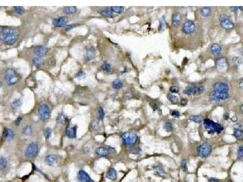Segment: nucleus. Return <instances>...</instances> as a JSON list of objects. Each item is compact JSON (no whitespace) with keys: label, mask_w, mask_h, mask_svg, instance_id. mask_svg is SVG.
Masks as SVG:
<instances>
[{"label":"nucleus","mask_w":243,"mask_h":182,"mask_svg":"<svg viewBox=\"0 0 243 182\" xmlns=\"http://www.w3.org/2000/svg\"><path fill=\"white\" fill-rule=\"evenodd\" d=\"M167 98L168 99L169 101L173 103V104H177L179 102V98L177 96L173 95L171 93H168L167 95Z\"/></svg>","instance_id":"obj_31"},{"label":"nucleus","mask_w":243,"mask_h":182,"mask_svg":"<svg viewBox=\"0 0 243 182\" xmlns=\"http://www.w3.org/2000/svg\"><path fill=\"white\" fill-rule=\"evenodd\" d=\"M205 91V87L203 86H197L195 84L188 86L183 91L184 93L187 95H200Z\"/></svg>","instance_id":"obj_5"},{"label":"nucleus","mask_w":243,"mask_h":182,"mask_svg":"<svg viewBox=\"0 0 243 182\" xmlns=\"http://www.w3.org/2000/svg\"><path fill=\"white\" fill-rule=\"evenodd\" d=\"M77 179L79 182H95L84 170H80L77 174Z\"/></svg>","instance_id":"obj_11"},{"label":"nucleus","mask_w":243,"mask_h":182,"mask_svg":"<svg viewBox=\"0 0 243 182\" xmlns=\"http://www.w3.org/2000/svg\"><path fill=\"white\" fill-rule=\"evenodd\" d=\"M86 73L84 72L80 71V72H79L76 75L75 77L79 79V80H82V79H84V78H86Z\"/></svg>","instance_id":"obj_42"},{"label":"nucleus","mask_w":243,"mask_h":182,"mask_svg":"<svg viewBox=\"0 0 243 182\" xmlns=\"http://www.w3.org/2000/svg\"><path fill=\"white\" fill-rule=\"evenodd\" d=\"M189 119L190 120L193 121L197 123H200L202 122L204 120V118L202 115H191Z\"/></svg>","instance_id":"obj_24"},{"label":"nucleus","mask_w":243,"mask_h":182,"mask_svg":"<svg viewBox=\"0 0 243 182\" xmlns=\"http://www.w3.org/2000/svg\"><path fill=\"white\" fill-rule=\"evenodd\" d=\"M183 32L186 34H193L195 30V24L193 21L188 20L185 22L182 26Z\"/></svg>","instance_id":"obj_10"},{"label":"nucleus","mask_w":243,"mask_h":182,"mask_svg":"<svg viewBox=\"0 0 243 182\" xmlns=\"http://www.w3.org/2000/svg\"><path fill=\"white\" fill-rule=\"evenodd\" d=\"M22 119H23V118L21 117H19L18 118H17L16 119L15 121V124L16 126H19V125H20L21 122L22 121Z\"/></svg>","instance_id":"obj_51"},{"label":"nucleus","mask_w":243,"mask_h":182,"mask_svg":"<svg viewBox=\"0 0 243 182\" xmlns=\"http://www.w3.org/2000/svg\"><path fill=\"white\" fill-rule=\"evenodd\" d=\"M208 182H221V181H220V180H217V179H210L208 180Z\"/></svg>","instance_id":"obj_56"},{"label":"nucleus","mask_w":243,"mask_h":182,"mask_svg":"<svg viewBox=\"0 0 243 182\" xmlns=\"http://www.w3.org/2000/svg\"><path fill=\"white\" fill-rule=\"evenodd\" d=\"M21 102L20 100L19 99H16V100H14V102H12V106L14 108H17L21 105Z\"/></svg>","instance_id":"obj_43"},{"label":"nucleus","mask_w":243,"mask_h":182,"mask_svg":"<svg viewBox=\"0 0 243 182\" xmlns=\"http://www.w3.org/2000/svg\"><path fill=\"white\" fill-rule=\"evenodd\" d=\"M38 150H39V148H38V144L35 142H32L29 143L25 149V156L29 159L35 157L38 155Z\"/></svg>","instance_id":"obj_3"},{"label":"nucleus","mask_w":243,"mask_h":182,"mask_svg":"<svg viewBox=\"0 0 243 182\" xmlns=\"http://www.w3.org/2000/svg\"><path fill=\"white\" fill-rule=\"evenodd\" d=\"M170 91L172 93H177L179 92V88L176 86H171L170 88Z\"/></svg>","instance_id":"obj_50"},{"label":"nucleus","mask_w":243,"mask_h":182,"mask_svg":"<svg viewBox=\"0 0 243 182\" xmlns=\"http://www.w3.org/2000/svg\"><path fill=\"white\" fill-rule=\"evenodd\" d=\"M214 91L219 92H228L229 90V86L227 84L223 82H216L213 85Z\"/></svg>","instance_id":"obj_12"},{"label":"nucleus","mask_w":243,"mask_h":182,"mask_svg":"<svg viewBox=\"0 0 243 182\" xmlns=\"http://www.w3.org/2000/svg\"><path fill=\"white\" fill-rule=\"evenodd\" d=\"M50 111L47 104H43L38 108V115L42 121H46L50 117Z\"/></svg>","instance_id":"obj_9"},{"label":"nucleus","mask_w":243,"mask_h":182,"mask_svg":"<svg viewBox=\"0 0 243 182\" xmlns=\"http://www.w3.org/2000/svg\"><path fill=\"white\" fill-rule=\"evenodd\" d=\"M187 102H188V101H187V99H186V98H182V100H181V104L182 105H186L187 104Z\"/></svg>","instance_id":"obj_54"},{"label":"nucleus","mask_w":243,"mask_h":182,"mask_svg":"<svg viewBox=\"0 0 243 182\" xmlns=\"http://www.w3.org/2000/svg\"><path fill=\"white\" fill-rule=\"evenodd\" d=\"M90 148H89V147H88V146H86L85 148H84V152L86 154H88V153H89V152H90Z\"/></svg>","instance_id":"obj_55"},{"label":"nucleus","mask_w":243,"mask_h":182,"mask_svg":"<svg viewBox=\"0 0 243 182\" xmlns=\"http://www.w3.org/2000/svg\"><path fill=\"white\" fill-rule=\"evenodd\" d=\"M117 171L114 168H110L108 169L106 172V177L110 180H114L117 179Z\"/></svg>","instance_id":"obj_20"},{"label":"nucleus","mask_w":243,"mask_h":182,"mask_svg":"<svg viewBox=\"0 0 243 182\" xmlns=\"http://www.w3.org/2000/svg\"><path fill=\"white\" fill-rule=\"evenodd\" d=\"M181 166L183 169L184 171H187V161L186 160H183L181 163Z\"/></svg>","instance_id":"obj_48"},{"label":"nucleus","mask_w":243,"mask_h":182,"mask_svg":"<svg viewBox=\"0 0 243 182\" xmlns=\"http://www.w3.org/2000/svg\"><path fill=\"white\" fill-rule=\"evenodd\" d=\"M238 9V7H231V10L233 12H236Z\"/></svg>","instance_id":"obj_57"},{"label":"nucleus","mask_w":243,"mask_h":182,"mask_svg":"<svg viewBox=\"0 0 243 182\" xmlns=\"http://www.w3.org/2000/svg\"><path fill=\"white\" fill-rule=\"evenodd\" d=\"M64 12H65L66 14H74L77 12V8L76 7H74V6H72V7H65L64 8Z\"/></svg>","instance_id":"obj_33"},{"label":"nucleus","mask_w":243,"mask_h":182,"mask_svg":"<svg viewBox=\"0 0 243 182\" xmlns=\"http://www.w3.org/2000/svg\"><path fill=\"white\" fill-rule=\"evenodd\" d=\"M14 9L18 14H23L25 12V9L23 7H14Z\"/></svg>","instance_id":"obj_41"},{"label":"nucleus","mask_w":243,"mask_h":182,"mask_svg":"<svg viewBox=\"0 0 243 182\" xmlns=\"http://www.w3.org/2000/svg\"><path fill=\"white\" fill-rule=\"evenodd\" d=\"M232 121H233V122H236V121H237V117H236V116L233 117L232 118Z\"/></svg>","instance_id":"obj_59"},{"label":"nucleus","mask_w":243,"mask_h":182,"mask_svg":"<svg viewBox=\"0 0 243 182\" xmlns=\"http://www.w3.org/2000/svg\"><path fill=\"white\" fill-rule=\"evenodd\" d=\"M211 52L212 54L218 56L221 54V47L218 45V44H213L212 47H211Z\"/></svg>","instance_id":"obj_22"},{"label":"nucleus","mask_w":243,"mask_h":182,"mask_svg":"<svg viewBox=\"0 0 243 182\" xmlns=\"http://www.w3.org/2000/svg\"><path fill=\"white\" fill-rule=\"evenodd\" d=\"M100 14L102 15V16H109L111 15L112 14V10L110 8H105L104 9H103L102 10L100 11Z\"/></svg>","instance_id":"obj_35"},{"label":"nucleus","mask_w":243,"mask_h":182,"mask_svg":"<svg viewBox=\"0 0 243 182\" xmlns=\"http://www.w3.org/2000/svg\"><path fill=\"white\" fill-rule=\"evenodd\" d=\"M239 87H240V88H242V87H243V82H242V79H241L240 81L239 82Z\"/></svg>","instance_id":"obj_58"},{"label":"nucleus","mask_w":243,"mask_h":182,"mask_svg":"<svg viewBox=\"0 0 243 182\" xmlns=\"http://www.w3.org/2000/svg\"><path fill=\"white\" fill-rule=\"evenodd\" d=\"M101 68L104 71H105L108 73H110L113 71V69H112L111 65L109 63H108V62H107L106 61L103 62V64H102V65H101Z\"/></svg>","instance_id":"obj_29"},{"label":"nucleus","mask_w":243,"mask_h":182,"mask_svg":"<svg viewBox=\"0 0 243 182\" xmlns=\"http://www.w3.org/2000/svg\"><path fill=\"white\" fill-rule=\"evenodd\" d=\"M95 56V51L93 48L89 49L85 55V60L89 61L94 58Z\"/></svg>","instance_id":"obj_23"},{"label":"nucleus","mask_w":243,"mask_h":182,"mask_svg":"<svg viewBox=\"0 0 243 182\" xmlns=\"http://www.w3.org/2000/svg\"><path fill=\"white\" fill-rule=\"evenodd\" d=\"M68 23V18L66 16H60L55 18L53 20V24L55 27H61L65 26Z\"/></svg>","instance_id":"obj_14"},{"label":"nucleus","mask_w":243,"mask_h":182,"mask_svg":"<svg viewBox=\"0 0 243 182\" xmlns=\"http://www.w3.org/2000/svg\"><path fill=\"white\" fill-rule=\"evenodd\" d=\"M182 21V16L181 15L176 12V13L174 14L172 16V23L173 24L174 26H177L178 25H179Z\"/></svg>","instance_id":"obj_21"},{"label":"nucleus","mask_w":243,"mask_h":182,"mask_svg":"<svg viewBox=\"0 0 243 182\" xmlns=\"http://www.w3.org/2000/svg\"><path fill=\"white\" fill-rule=\"evenodd\" d=\"M113 87L115 89H120L123 87V83L119 80H114L113 82Z\"/></svg>","instance_id":"obj_30"},{"label":"nucleus","mask_w":243,"mask_h":182,"mask_svg":"<svg viewBox=\"0 0 243 182\" xmlns=\"http://www.w3.org/2000/svg\"><path fill=\"white\" fill-rule=\"evenodd\" d=\"M76 26H77V24H72L67 25V26H66V30H71V29L74 28Z\"/></svg>","instance_id":"obj_52"},{"label":"nucleus","mask_w":243,"mask_h":182,"mask_svg":"<svg viewBox=\"0 0 243 182\" xmlns=\"http://www.w3.org/2000/svg\"><path fill=\"white\" fill-rule=\"evenodd\" d=\"M66 135L70 139H75L77 135V126H68L66 129Z\"/></svg>","instance_id":"obj_17"},{"label":"nucleus","mask_w":243,"mask_h":182,"mask_svg":"<svg viewBox=\"0 0 243 182\" xmlns=\"http://www.w3.org/2000/svg\"><path fill=\"white\" fill-rule=\"evenodd\" d=\"M48 52V49L46 47H44L42 46H37L34 49V54L37 56V57L42 58L45 56Z\"/></svg>","instance_id":"obj_15"},{"label":"nucleus","mask_w":243,"mask_h":182,"mask_svg":"<svg viewBox=\"0 0 243 182\" xmlns=\"http://www.w3.org/2000/svg\"><path fill=\"white\" fill-rule=\"evenodd\" d=\"M201 14L204 17H207L212 14V9L209 7H205L201 9Z\"/></svg>","instance_id":"obj_25"},{"label":"nucleus","mask_w":243,"mask_h":182,"mask_svg":"<svg viewBox=\"0 0 243 182\" xmlns=\"http://www.w3.org/2000/svg\"><path fill=\"white\" fill-rule=\"evenodd\" d=\"M43 134L44 137H45L46 139H48L50 137L51 135H52V129L49 128H46L44 129Z\"/></svg>","instance_id":"obj_39"},{"label":"nucleus","mask_w":243,"mask_h":182,"mask_svg":"<svg viewBox=\"0 0 243 182\" xmlns=\"http://www.w3.org/2000/svg\"><path fill=\"white\" fill-rule=\"evenodd\" d=\"M99 116L100 120H103L105 117V112L101 107H100L99 109Z\"/></svg>","instance_id":"obj_45"},{"label":"nucleus","mask_w":243,"mask_h":182,"mask_svg":"<svg viewBox=\"0 0 243 182\" xmlns=\"http://www.w3.org/2000/svg\"><path fill=\"white\" fill-rule=\"evenodd\" d=\"M141 151V150H140L139 148H131L130 149V152L132 154H139L140 152Z\"/></svg>","instance_id":"obj_49"},{"label":"nucleus","mask_w":243,"mask_h":182,"mask_svg":"<svg viewBox=\"0 0 243 182\" xmlns=\"http://www.w3.org/2000/svg\"><path fill=\"white\" fill-rule=\"evenodd\" d=\"M204 126L208 130V133L210 134H214L215 133L220 134L224 129L220 124L216 123L208 118L204 120Z\"/></svg>","instance_id":"obj_2"},{"label":"nucleus","mask_w":243,"mask_h":182,"mask_svg":"<svg viewBox=\"0 0 243 182\" xmlns=\"http://www.w3.org/2000/svg\"><path fill=\"white\" fill-rule=\"evenodd\" d=\"M2 86V83L1 82V81H0V87H1Z\"/></svg>","instance_id":"obj_63"},{"label":"nucleus","mask_w":243,"mask_h":182,"mask_svg":"<svg viewBox=\"0 0 243 182\" xmlns=\"http://www.w3.org/2000/svg\"><path fill=\"white\" fill-rule=\"evenodd\" d=\"M18 34L17 30L10 27L4 28L0 33V40L6 45H13L18 39Z\"/></svg>","instance_id":"obj_1"},{"label":"nucleus","mask_w":243,"mask_h":182,"mask_svg":"<svg viewBox=\"0 0 243 182\" xmlns=\"http://www.w3.org/2000/svg\"><path fill=\"white\" fill-rule=\"evenodd\" d=\"M211 95H212V98L215 100H226L229 96V94L228 92H219V91H213L212 92V94H211Z\"/></svg>","instance_id":"obj_13"},{"label":"nucleus","mask_w":243,"mask_h":182,"mask_svg":"<svg viewBox=\"0 0 243 182\" xmlns=\"http://www.w3.org/2000/svg\"><path fill=\"white\" fill-rule=\"evenodd\" d=\"M155 172L156 174H157L159 177H165V172L164 171V169L161 166H156L155 168Z\"/></svg>","instance_id":"obj_26"},{"label":"nucleus","mask_w":243,"mask_h":182,"mask_svg":"<svg viewBox=\"0 0 243 182\" xmlns=\"http://www.w3.org/2000/svg\"><path fill=\"white\" fill-rule=\"evenodd\" d=\"M14 135H15L14 132L12 129L4 128L3 133V137L5 140H12L14 139Z\"/></svg>","instance_id":"obj_19"},{"label":"nucleus","mask_w":243,"mask_h":182,"mask_svg":"<svg viewBox=\"0 0 243 182\" xmlns=\"http://www.w3.org/2000/svg\"><path fill=\"white\" fill-rule=\"evenodd\" d=\"M171 115L175 117V118H179L180 116V113L179 111H176V110H173L171 112Z\"/></svg>","instance_id":"obj_47"},{"label":"nucleus","mask_w":243,"mask_h":182,"mask_svg":"<svg viewBox=\"0 0 243 182\" xmlns=\"http://www.w3.org/2000/svg\"><path fill=\"white\" fill-rule=\"evenodd\" d=\"M234 136L238 140H242L243 138V133L240 130H235L234 132Z\"/></svg>","instance_id":"obj_40"},{"label":"nucleus","mask_w":243,"mask_h":182,"mask_svg":"<svg viewBox=\"0 0 243 182\" xmlns=\"http://www.w3.org/2000/svg\"><path fill=\"white\" fill-rule=\"evenodd\" d=\"M220 24L221 27L226 30H231L234 27V24L228 16L222 14L220 16Z\"/></svg>","instance_id":"obj_8"},{"label":"nucleus","mask_w":243,"mask_h":182,"mask_svg":"<svg viewBox=\"0 0 243 182\" xmlns=\"http://www.w3.org/2000/svg\"><path fill=\"white\" fill-rule=\"evenodd\" d=\"M5 80L8 84L14 85L16 84L18 81V75L15 71L11 69H9L6 71Z\"/></svg>","instance_id":"obj_7"},{"label":"nucleus","mask_w":243,"mask_h":182,"mask_svg":"<svg viewBox=\"0 0 243 182\" xmlns=\"http://www.w3.org/2000/svg\"><path fill=\"white\" fill-rule=\"evenodd\" d=\"M111 9L112 12L116 14H122L124 11V7L122 6H113Z\"/></svg>","instance_id":"obj_36"},{"label":"nucleus","mask_w":243,"mask_h":182,"mask_svg":"<svg viewBox=\"0 0 243 182\" xmlns=\"http://www.w3.org/2000/svg\"><path fill=\"white\" fill-rule=\"evenodd\" d=\"M164 129L166 132H168V133H170L173 130V124L170 122H167L164 124Z\"/></svg>","instance_id":"obj_38"},{"label":"nucleus","mask_w":243,"mask_h":182,"mask_svg":"<svg viewBox=\"0 0 243 182\" xmlns=\"http://www.w3.org/2000/svg\"><path fill=\"white\" fill-rule=\"evenodd\" d=\"M237 155H238V157L240 159H242V156H243V149H242V146H241L238 148V149Z\"/></svg>","instance_id":"obj_46"},{"label":"nucleus","mask_w":243,"mask_h":182,"mask_svg":"<svg viewBox=\"0 0 243 182\" xmlns=\"http://www.w3.org/2000/svg\"><path fill=\"white\" fill-rule=\"evenodd\" d=\"M32 62H33L34 65L37 67H39L41 66L43 64V59L41 58H40V57H37V56L33 59Z\"/></svg>","instance_id":"obj_32"},{"label":"nucleus","mask_w":243,"mask_h":182,"mask_svg":"<svg viewBox=\"0 0 243 182\" xmlns=\"http://www.w3.org/2000/svg\"><path fill=\"white\" fill-rule=\"evenodd\" d=\"M59 157L55 154H50L46 157L45 163L48 166H53L59 161Z\"/></svg>","instance_id":"obj_16"},{"label":"nucleus","mask_w":243,"mask_h":182,"mask_svg":"<svg viewBox=\"0 0 243 182\" xmlns=\"http://www.w3.org/2000/svg\"><path fill=\"white\" fill-rule=\"evenodd\" d=\"M32 133V128L30 125H28V126H26L23 131V134L26 135H31Z\"/></svg>","instance_id":"obj_37"},{"label":"nucleus","mask_w":243,"mask_h":182,"mask_svg":"<svg viewBox=\"0 0 243 182\" xmlns=\"http://www.w3.org/2000/svg\"><path fill=\"white\" fill-rule=\"evenodd\" d=\"M212 151V146L209 144L203 143L197 147V152L201 157L206 158L208 157Z\"/></svg>","instance_id":"obj_6"},{"label":"nucleus","mask_w":243,"mask_h":182,"mask_svg":"<svg viewBox=\"0 0 243 182\" xmlns=\"http://www.w3.org/2000/svg\"><path fill=\"white\" fill-rule=\"evenodd\" d=\"M216 65L220 67H225L227 66V62L226 58H220L216 60Z\"/></svg>","instance_id":"obj_27"},{"label":"nucleus","mask_w":243,"mask_h":182,"mask_svg":"<svg viewBox=\"0 0 243 182\" xmlns=\"http://www.w3.org/2000/svg\"><path fill=\"white\" fill-rule=\"evenodd\" d=\"M122 139L126 145L132 146L136 143L138 140V137L135 133L128 132L122 135Z\"/></svg>","instance_id":"obj_4"},{"label":"nucleus","mask_w":243,"mask_h":182,"mask_svg":"<svg viewBox=\"0 0 243 182\" xmlns=\"http://www.w3.org/2000/svg\"><path fill=\"white\" fill-rule=\"evenodd\" d=\"M8 160L3 157H0V171L5 169L8 166Z\"/></svg>","instance_id":"obj_28"},{"label":"nucleus","mask_w":243,"mask_h":182,"mask_svg":"<svg viewBox=\"0 0 243 182\" xmlns=\"http://www.w3.org/2000/svg\"><path fill=\"white\" fill-rule=\"evenodd\" d=\"M242 108H243V106H242V105H241V108H240V110H241V114H242V113H243V112H242Z\"/></svg>","instance_id":"obj_60"},{"label":"nucleus","mask_w":243,"mask_h":182,"mask_svg":"<svg viewBox=\"0 0 243 182\" xmlns=\"http://www.w3.org/2000/svg\"><path fill=\"white\" fill-rule=\"evenodd\" d=\"M238 9H240L241 11H242L243 10V9H242V6H241V7H238Z\"/></svg>","instance_id":"obj_62"},{"label":"nucleus","mask_w":243,"mask_h":182,"mask_svg":"<svg viewBox=\"0 0 243 182\" xmlns=\"http://www.w3.org/2000/svg\"><path fill=\"white\" fill-rule=\"evenodd\" d=\"M232 61L233 63L235 65H240L242 62V60L240 57H234Z\"/></svg>","instance_id":"obj_44"},{"label":"nucleus","mask_w":243,"mask_h":182,"mask_svg":"<svg viewBox=\"0 0 243 182\" xmlns=\"http://www.w3.org/2000/svg\"><path fill=\"white\" fill-rule=\"evenodd\" d=\"M225 118H226V120H227V118L229 117V115H228L227 114H225Z\"/></svg>","instance_id":"obj_61"},{"label":"nucleus","mask_w":243,"mask_h":182,"mask_svg":"<svg viewBox=\"0 0 243 182\" xmlns=\"http://www.w3.org/2000/svg\"><path fill=\"white\" fill-rule=\"evenodd\" d=\"M110 152V149L105 147H99L95 150L96 154L100 157H106L109 155Z\"/></svg>","instance_id":"obj_18"},{"label":"nucleus","mask_w":243,"mask_h":182,"mask_svg":"<svg viewBox=\"0 0 243 182\" xmlns=\"http://www.w3.org/2000/svg\"><path fill=\"white\" fill-rule=\"evenodd\" d=\"M234 129H235V130H242V125H241L240 124H236L234 125Z\"/></svg>","instance_id":"obj_53"},{"label":"nucleus","mask_w":243,"mask_h":182,"mask_svg":"<svg viewBox=\"0 0 243 182\" xmlns=\"http://www.w3.org/2000/svg\"><path fill=\"white\" fill-rule=\"evenodd\" d=\"M56 120L59 123H61V124H65L67 122V118L63 114H59L58 116H57V117L56 118Z\"/></svg>","instance_id":"obj_34"}]
</instances>
